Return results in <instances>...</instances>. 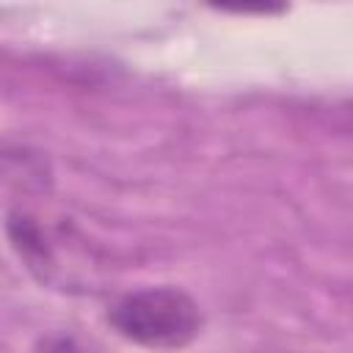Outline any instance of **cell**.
<instances>
[{"instance_id": "7a4b0ae2", "label": "cell", "mask_w": 353, "mask_h": 353, "mask_svg": "<svg viewBox=\"0 0 353 353\" xmlns=\"http://www.w3.org/2000/svg\"><path fill=\"white\" fill-rule=\"evenodd\" d=\"M350 116H353V105H350Z\"/></svg>"}, {"instance_id": "6da1fadb", "label": "cell", "mask_w": 353, "mask_h": 353, "mask_svg": "<svg viewBox=\"0 0 353 353\" xmlns=\"http://www.w3.org/2000/svg\"><path fill=\"white\" fill-rule=\"evenodd\" d=\"M201 306L179 287H141L108 309V325L149 350H179L201 331Z\"/></svg>"}]
</instances>
